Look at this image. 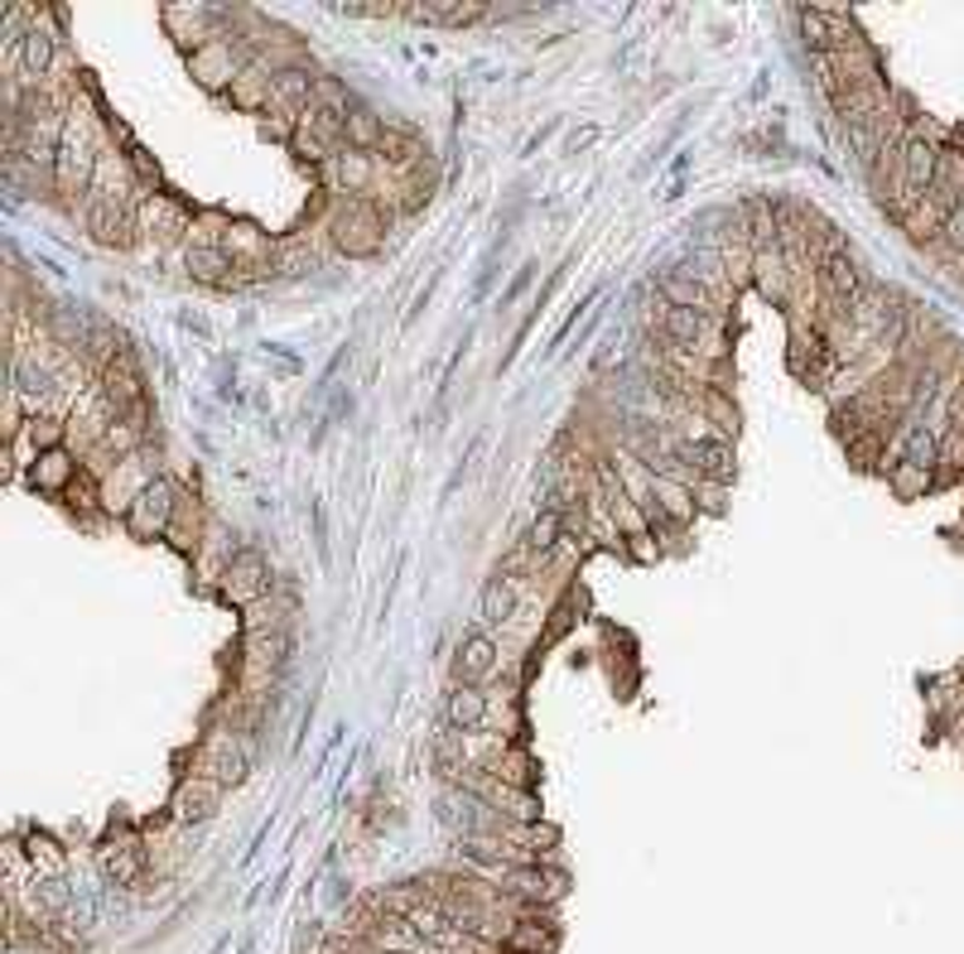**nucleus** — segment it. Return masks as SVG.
<instances>
[{
	"label": "nucleus",
	"mask_w": 964,
	"mask_h": 954,
	"mask_svg": "<svg viewBox=\"0 0 964 954\" xmlns=\"http://www.w3.org/2000/svg\"><path fill=\"white\" fill-rule=\"evenodd\" d=\"M328 237L343 256H376L386 242V213L376 208L372 198H338L328 213Z\"/></svg>",
	"instance_id": "nucleus-1"
},
{
	"label": "nucleus",
	"mask_w": 964,
	"mask_h": 954,
	"mask_svg": "<svg viewBox=\"0 0 964 954\" xmlns=\"http://www.w3.org/2000/svg\"><path fill=\"white\" fill-rule=\"evenodd\" d=\"M810 78H815V87L825 92L829 107H835L839 92H844V87H839V72H835V58H829V53H815V58H810Z\"/></svg>",
	"instance_id": "nucleus-34"
},
{
	"label": "nucleus",
	"mask_w": 964,
	"mask_h": 954,
	"mask_svg": "<svg viewBox=\"0 0 964 954\" xmlns=\"http://www.w3.org/2000/svg\"><path fill=\"white\" fill-rule=\"evenodd\" d=\"M140 179L136 165H130V150H101L97 169H92V188H87V203H107V208H136L140 203Z\"/></svg>",
	"instance_id": "nucleus-3"
},
{
	"label": "nucleus",
	"mask_w": 964,
	"mask_h": 954,
	"mask_svg": "<svg viewBox=\"0 0 964 954\" xmlns=\"http://www.w3.org/2000/svg\"><path fill=\"white\" fill-rule=\"evenodd\" d=\"M246 63H252V53L242 49L237 39H213L203 43L198 53H188V72H194L198 87H208V92H232V82L246 72Z\"/></svg>",
	"instance_id": "nucleus-4"
},
{
	"label": "nucleus",
	"mask_w": 964,
	"mask_h": 954,
	"mask_svg": "<svg viewBox=\"0 0 964 954\" xmlns=\"http://www.w3.org/2000/svg\"><path fill=\"white\" fill-rule=\"evenodd\" d=\"M179 502H184V488L174 478H150L145 482V492L136 496V502L126 506V531L136 535V540H165V531H169V521H174V511H179Z\"/></svg>",
	"instance_id": "nucleus-2"
},
{
	"label": "nucleus",
	"mask_w": 964,
	"mask_h": 954,
	"mask_svg": "<svg viewBox=\"0 0 964 954\" xmlns=\"http://www.w3.org/2000/svg\"><path fill=\"white\" fill-rule=\"evenodd\" d=\"M270 78H275V72H266L260 63H246V72H242L237 82H232V101H237L242 111H266L270 101H275Z\"/></svg>",
	"instance_id": "nucleus-24"
},
{
	"label": "nucleus",
	"mask_w": 964,
	"mask_h": 954,
	"mask_svg": "<svg viewBox=\"0 0 964 954\" xmlns=\"http://www.w3.org/2000/svg\"><path fill=\"white\" fill-rule=\"evenodd\" d=\"M101 868H107V877H116V883H140L145 877V844L140 839H116L101 848Z\"/></svg>",
	"instance_id": "nucleus-21"
},
{
	"label": "nucleus",
	"mask_w": 964,
	"mask_h": 954,
	"mask_svg": "<svg viewBox=\"0 0 964 954\" xmlns=\"http://www.w3.org/2000/svg\"><path fill=\"white\" fill-rule=\"evenodd\" d=\"M343 130H347V150H382V140H386V121L376 116L372 107H353L343 116Z\"/></svg>",
	"instance_id": "nucleus-23"
},
{
	"label": "nucleus",
	"mask_w": 964,
	"mask_h": 954,
	"mask_svg": "<svg viewBox=\"0 0 964 954\" xmlns=\"http://www.w3.org/2000/svg\"><path fill=\"white\" fill-rule=\"evenodd\" d=\"M517 603H521V583L517 579H506V574H492L488 583H482V598H478V608H482V622H511L517 618Z\"/></svg>",
	"instance_id": "nucleus-20"
},
{
	"label": "nucleus",
	"mask_w": 964,
	"mask_h": 954,
	"mask_svg": "<svg viewBox=\"0 0 964 954\" xmlns=\"http://www.w3.org/2000/svg\"><path fill=\"white\" fill-rule=\"evenodd\" d=\"M676 459L690 468L695 478H714V482H728L738 473V459L728 449V439H705V444H676Z\"/></svg>",
	"instance_id": "nucleus-13"
},
{
	"label": "nucleus",
	"mask_w": 964,
	"mask_h": 954,
	"mask_svg": "<svg viewBox=\"0 0 964 954\" xmlns=\"http://www.w3.org/2000/svg\"><path fill=\"white\" fill-rule=\"evenodd\" d=\"M314 78H318V72H309L304 63L299 68H281L270 78V92H275L270 107L275 111H289V116H304V111L314 107Z\"/></svg>",
	"instance_id": "nucleus-18"
},
{
	"label": "nucleus",
	"mask_w": 964,
	"mask_h": 954,
	"mask_svg": "<svg viewBox=\"0 0 964 954\" xmlns=\"http://www.w3.org/2000/svg\"><path fill=\"white\" fill-rule=\"evenodd\" d=\"M690 492H695V511H709V517H724V506H728V492H724V482H714V478H699Z\"/></svg>",
	"instance_id": "nucleus-35"
},
{
	"label": "nucleus",
	"mask_w": 964,
	"mask_h": 954,
	"mask_svg": "<svg viewBox=\"0 0 964 954\" xmlns=\"http://www.w3.org/2000/svg\"><path fill=\"white\" fill-rule=\"evenodd\" d=\"M78 473H82L78 453H72V449H49V453H39L35 468H29V488L43 492V496H63Z\"/></svg>",
	"instance_id": "nucleus-14"
},
{
	"label": "nucleus",
	"mask_w": 964,
	"mask_h": 954,
	"mask_svg": "<svg viewBox=\"0 0 964 954\" xmlns=\"http://www.w3.org/2000/svg\"><path fill=\"white\" fill-rule=\"evenodd\" d=\"M165 24H169V39L184 53H198L203 43L223 39V14L208 6H165Z\"/></svg>",
	"instance_id": "nucleus-8"
},
{
	"label": "nucleus",
	"mask_w": 964,
	"mask_h": 954,
	"mask_svg": "<svg viewBox=\"0 0 964 954\" xmlns=\"http://www.w3.org/2000/svg\"><path fill=\"white\" fill-rule=\"evenodd\" d=\"M488 776H496V781H506V786H521V790H531V781H535V761L521 753V747H502L496 753V761L488 767Z\"/></svg>",
	"instance_id": "nucleus-28"
},
{
	"label": "nucleus",
	"mask_w": 964,
	"mask_h": 954,
	"mask_svg": "<svg viewBox=\"0 0 964 954\" xmlns=\"http://www.w3.org/2000/svg\"><path fill=\"white\" fill-rule=\"evenodd\" d=\"M496 641L488 637V632H469L459 641V651H454V675H459V685H478V680H488V675L496 670Z\"/></svg>",
	"instance_id": "nucleus-16"
},
{
	"label": "nucleus",
	"mask_w": 964,
	"mask_h": 954,
	"mask_svg": "<svg viewBox=\"0 0 964 954\" xmlns=\"http://www.w3.org/2000/svg\"><path fill=\"white\" fill-rule=\"evenodd\" d=\"M887 488L912 502V496H922V492H936V468H922V463L897 459L893 468H887Z\"/></svg>",
	"instance_id": "nucleus-27"
},
{
	"label": "nucleus",
	"mask_w": 964,
	"mask_h": 954,
	"mask_svg": "<svg viewBox=\"0 0 964 954\" xmlns=\"http://www.w3.org/2000/svg\"><path fill=\"white\" fill-rule=\"evenodd\" d=\"M627 550H632V560H637V564H656V560H661V545H656V531H647V535H632V540H627Z\"/></svg>",
	"instance_id": "nucleus-36"
},
{
	"label": "nucleus",
	"mask_w": 964,
	"mask_h": 954,
	"mask_svg": "<svg viewBox=\"0 0 964 954\" xmlns=\"http://www.w3.org/2000/svg\"><path fill=\"white\" fill-rule=\"evenodd\" d=\"M82 227L87 237L107 252H130L140 237V223H136V208H107V203H87L82 198Z\"/></svg>",
	"instance_id": "nucleus-7"
},
{
	"label": "nucleus",
	"mask_w": 964,
	"mask_h": 954,
	"mask_svg": "<svg viewBox=\"0 0 964 954\" xmlns=\"http://www.w3.org/2000/svg\"><path fill=\"white\" fill-rule=\"evenodd\" d=\"M165 540H169V545L179 550V554H198V540H203V511H198V502H188V492H184L179 511H174V521H169Z\"/></svg>",
	"instance_id": "nucleus-26"
},
{
	"label": "nucleus",
	"mask_w": 964,
	"mask_h": 954,
	"mask_svg": "<svg viewBox=\"0 0 964 954\" xmlns=\"http://www.w3.org/2000/svg\"><path fill=\"white\" fill-rule=\"evenodd\" d=\"M695 410H699V415H705L724 439L738 434V405H734V395H728L724 386H699V391H695Z\"/></svg>",
	"instance_id": "nucleus-22"
},
{
	"label": "nucleus",
	"mask_w": 964,
	"mask_h": 954,
	"mask_svg": "<svg viewBox=\"0 0 964 954\" xmlns=\"http://www.w3.org/2000/svg\"><path fill=\"white\" fill-rule=\"evenodd\" d=\"M217 805H223V786L203 771L184 776L179 790H174V819H179V825H203V819L217 815Z\"/></svg>",
	"instance_id": "nucleus-12"
},
{
	"label": "nucleus",
	"mask_w": 964,
	"mask_h": 954,
	"mask_svg": "<svg viewBox=\"0 0 964 954\" xmlns=\"http://www.w3.org/2000/svg\"><path fill=\"white\" fill-rule=\"evenodd\" d=\"M136 223H140V237H150V242H179V237H188V227H194V213L155 188V194H140Z\"/></svg>",
	"instance_id": "nucleus-6"
},
{
	"label": "nucleus",
	"mask_w": 964,
	"mask_h": 954,
	"mask_svg": "<svg viewBox=\"0 0 964 954\" xmlns=\"http://www.w3.org/2000/svg\"><path fill=\"white\" fill-rule=\"evenodd\" d=\"M328 179L343 198H372L376 184H382V155L372 150H343L328 165Z\"/></svg>",
	"instance_id": "nucleus-9"
},
{
	"label": "nucleus",
	"mask_w": 964,
	"mask_h": 954,
	"mask_svg": "<svg viewBox=\"0 0 964 954\" xmlns=\"http://www.w3.org/2000/svg\"><path fill=\"white\" fill-rule=\"evenodd\" d=\"M35 902H39V916H63L72 902V887L63 877H35Z\"/></svg>",
	"instance_id": "nucleus-31"
},
{
	"label": "nucleus",
	"mask_w": 964,
	"mask_h": 954,
	"mask_svg": "<svg viewBox=\"0 0 964 954\" xmlns=\"http://www.w3.org/2000/svg\"><path fill=\"white\" fill-rule=\"evenodd\" d=\"M184 271L194 275L198 285H208V289H232V285H246V281H252V275H246L237 260L223 252V246H188Z\"/></svg>",
	"instance_id": "nucleus-11"
},
{
	"label": "nucleus",
	"mask_w": 964,
	"mask_h": 954,
	"mask_svg": "<svg viewBox=\"0 0 964 954\" xmlns=\"http://www.w3.org/2000/svg\"><path fill=\"white\" fill-rule=\"evenodd\" d=\"M488 695H482L478 685H454L449 689V699H444V728H454V732H482L488 728Z\"/></svg>",
	"instance_id": "nucleus-15"
},
{
	"label": "nucleus",
	"mask_w": 964,
	"mask_h": 954,
	"mask_svg": "<svg viewBox=\"0 0 964 954\" xmlns=\"http://www.w3.org/2000/svg\"><path fill=\"white\" fill-rule=\"evenodd\" d=\"M217 589H223V598H232L237 608H252L260 598H270V569L256 550H237L232 564L217 574Z\"/></svg>",
	"instance_id": "nucleus-5"
},
{
	"label": "nucleus",
	"mask_w": 964,
	"mask_h": 954,
	"mask_svg": "<svg viewBox=\"0 0 964 954\" xmlns=\"http://www.w3.org/2000/svg\"><path fill=\"white\" fill-rule=\"evenodd\" d=\"M29 863H35V877H63V848L53 839H29Z\"/></svg>",
	"instance_id": "nucleus-33"
},
{
	"label": "nucleus",
	"mask_w": 964,
	"mask_h": 954,
	"mask_svg": "<svg viewBox=\"0 0 964 954\" xmlns=\"http://www.w3.org/2000/svg\"><path fill=\"white\" fill-rule=\"evenodd\" d=\"M318 266L314 246L304 237H285L275 242V256H270V275H281V281H295V275H309Z\"/></svg>",
	"instance_id": "nucleus-25"
},
{
	"label": "nucleus",
	"mask_w": 964,
	"mask_h": 954,
	"mask_svg": "<svg viewBox=\"0 0 964 954\" xmlns=\"http://www.w3.org/2000/svg\"><path fill=\"white\" fill-rule=\"evenodd\" d=\"M531 281H535V266H525V271L517 275V281H511V285L502 289V309H511V304H517V299L525 295V285H531Z\"/></svg>",
	"instance_id": "nucleus-37"
},
{
	"label": "nucleus",
	"mask_w": 964,
	"mask_h": 954,
	"mask_svg": "<svg viewBox=\"0 0 964 954\" xmlns=\"http://www.w3.org/2000/svg\"><path fill=\"white\" fill-rule=\"evenodd\" d=\"M314 111H328V116L353 111V92H347V82L333 78V72H318L314 78Z\"/></svg>",
	"instance_id": "nucleus-29"
},
{
	"label": "nucleus",
	"mask_w": 964,
	"mask_h": 954,
	"mask_svg": "<svg viewBox=\"0 0 964 954\" xmlns=\"http://www.w3.org/2000/svg\"><path fill=\"white\" fill-rule=\"evenodd\" d=\"M496 569H502L506 579H525V574H540V569H545V554H535L531 545H521V540H517V545L502 554V564H496Z\"/></svg>",
	"instance_id": "nucleus-32"
},
{
	"label": "nucleus",
	"mask_w": 964,
	"mask_h": 954,
	"mask_svg": "<svg viewBox=\"0 0 964 954\" xmlns=\"http://www.w3.org/2000/svg\"><path fill=\"white\" fill-rule=\"evenodd\" d=\"M796 271L791 256L781 252V246H767V252H752V285L763 289V299L771 304H791L796 295Z\"/></svg>",
	"instance_id": "nucleus-10"
},
{
	"label": "nucleus",
	"mask_w": 964,
	"mask_h": 954,
	"mask_svg": "<svg viewBox=\"0 0 964 954\" xmlns=\"http://www.w3.org/2000/svg\"><path fill=\"white\" fill-rule=\"evenodd\" d=\"M796 20H800V39H806L810 58H815V53H835V39H829V20L820 14V6H800Z\"/></svg>",
	"instance_id": "nucleus-30"
},
{
	"label": "nucleus",
	"mask_w": 964,
	"mask_h": 954,
	"mask_svg": "<svg viewBox=\"0 0 964 954\" xmlns=\"http://www.w3.org/2000/svg\"><path fill=\"white\" fill-rule=\"evenodd\" d=\"M589 140H598V126H583L569 136V150H589Z\"/></svg>",
	"instance_id": "nucleus-38"
},
{
	"label": "nucleus",
	"mask_w": 964,
	"mask_h": 954,
	"mask_svg": "<svg viewBox=\"0 0 964 954\" xmlns=\"http://www.w3.org/2000/svg\"><path fill=\"white\" fill-rule=\"evenodd\" d=\"M945 217H951V203H941L936 194H926V198H916L912 208H907V217H902V232L916 242V246H941V232H945Z\"/></svg>",
	"instance_id": "nucleus-17"
},
{
	"label": "nucleus",
	"mask_w": 964,
	"mask_h": 954,
	"mask_svg": "<svg viewBox=\"0 0 964 954\" xmlns=\"http://www.w3.org/2000/svg\"><path fill=\"white\" fill-rule=\"evenodd\" d=\"M569 540V531H564V511H554V506H540L535 517H531V525L521 531V545H531L535 554H560V545Z\"/></svg>",
	"instance_id": "nucleus-19"
}]
</instances>
